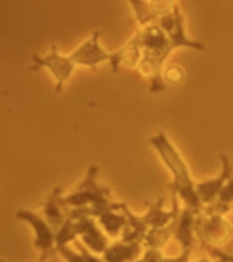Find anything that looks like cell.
<instances>
[{
  "label": "cell",
  "mask_w": 233,
  "mask_h": 262,
  "mask_svg": "<svg viewBox=\"0 0 233 262\" xmlns=\"http://www.w3.org/2000/svg\"><path fill=\"white\" fill-rule=\"evenodd\" d=\"M141 58H142V48H141L139 33H136L120 49L111 52L110 64L112 67L113 73H117L119 71L120 64L126 66L129 68H137L141 62Z\"/></svg>",
  "instance_id": "30bf717a"
},
{
  "label": "cell",
  "mask_w": 233,
  "mask_h": 262,
  "mask_svg": "<svg viewBox=\"0 0 233 262\" xmlns=\"http://www.w3.org/2000/svg\"><path fill=\"white\" fill-rule=\"evenodd\" d=\"M54 262H65L63 260H62V258L61 257H57V258H55V260H54Z\"/></svg>",
  "instance_id": "484cf974"
},
{
  "label": "cell",
  "mask_w": 233,
  "mask_h": 262,
  "mask_svg": "<svg viewBox=\"0 0 233 262\" xmlns=\"http://www.w3.org/2000/svg\"><path fill=\"white\" fill-rule=\"evenodd\" d=\"M191 262V261H189ZM192 262H224V261H221V260H218V258H216V260H210V258H208V257H201V258H198V260H196V261H192Z\"/></svg>",
  "instance_id": "d4e9b609"
},
{
  "label": "cell",
  "mask_w": 233,
  "mask_h": 262,
  "mask_svg": "<svg viewBox=\"0 0 233 262\" xmlns=\"http://www.w3.org/2000/svg\"><path fill=\"white\" fill-rule=\"evenodd\" d=\"M197 235L204 244L220 248L233 235V225L219 212L203 210L197 217Z\"/></svg>",
  "instance_id": "5b68a950"
},
{
  "label": "cell",
  "mask_w": 233,
  "mask_h": 262,
  "mask_svg": "<svg viewBox=\"0 0 233 262\" xmlns=\"http://www.w3.org/2000/svg\"><path fill=\"white\" fill-rule=\"evenodd\" d=\"M176 219L172 224L164 226V227L150 228L147 234L145 235V239H143V245H146L147 249H162L170 241L172 235H174Z\"/></svg>",
  "instance_id": "e0dca14e"
},
{
  "label": "cell",
  "mask_w": 233,
  "mask_h": 262,
  "mask_svg": "<svg viewBox=\"0 0 233 262\" xmlns=\"http://www.w3.org/2000/svg\"><path fill=\"white\" fill-rule=\"evenodd\" d=\"M135 262H145V261H143V260H142V258H139V260H137V261H135Z\"/></svg>",
  "instance_id": "4316f807"
},
{
  "label": "cell",
  "mask_w": 233,
  "mask_h": 262,
  "mask_svg": "<svg viewBox=\"0 0 233 262\" xmlns=\"http://www.w3.org/2000/svg\"><path fill=\"white\" fill-rule=\"evenodd\" d=\"M75 245H77L78 250L80 251L81 254L84 255L85 257V261L87 262H106L103 260V257H100L97 254L93 253V251H90L89 249L85 247L83 243H78V242H74Z\"/></svg>",
  "instance_id": "603a6c76"
},
{
  "label": "cell",
  "mask_w": 233,
  "mask_h": 262,
  "mask_svg": "<svg viewBox=\"0 0 233 262\" xmlns=\"http://www.w3.org/2000/svg\"><path fill=\"white\" fill-rule=\"evenodd\" d=\"M121 203H117L116 206L103 212L97 219L98 224L102 226L104 231L111 237H119L123 234L124 229L128 227V219L120 208Z\"/></svg>",
  "instance_id": "2e32d148"
},
{
  "label": "cell",
  "mask_w": 233,
  "mask_h": 262,
  "mask_svg": "<svg viewBox=\"0 0 233 262\" xmlns=\"http://www.w3.org/2000/svg\"><path fill=\"white\" fill-rule=\"evenodd\" d=\"M231 206H233V172L231 178L225 183L222 191L220 192L218 199L213 204L204 208V210L219 212V214L224 215L231 209Z\"/></svg>",
  "instance_id": "ac0fdd59"
},
{
  "label": "cell",
  "mask_w": 233,
  "mask_h": 262,
  "mask_svg": "<svg viewBox=\"0 0 233 262\" xmlns=\"http://www.w3.org/2000/svg\"><path fill=\"white\" fill-rule=\"evenodd\" d=\"M78 238L79 237H78L75 221L68 216V219L66 220L65 224L56 231L55 249L65 247V245H68V243H72V242H77Z\"/></svg>",
  "instance_id": "d6986e66"
},
{
  "label": "cell",
  "mask_w": 233,
  "mask_h": 262,
  "mask_svg": "<svg viewBox=\"0 0 233 262\" xmlns=\"http://www.w3.org/2000/svg\"><path fill=\"white\" fill-rule=\"evenodd\" d=\"M139 33L142 58L137 70L150 80V91L152 94L163 93L166 90L164 80V63L169 55L180 48L179 44L169 37L158 25L151 24L143 27Z\"/></svg>",
  "instance_id": "7a4b0ae2"
},
{
  "label": "cell",
  "mask_w": 233,
  "mask_h": 262,
  "mask_svg": "<svg viewBox=\"0 0 233 262\" xmlns=\"http://www.w3.org/2000/svg\"><path fill=\"white\" fill-rule=\"evenodd\" d=\"M191 250H182L177 256H164L160 249H147L142 260L145 262H189Z\"/></svg>",
  "instance_id": "ffe728a7"
},
{
  "label": "cell",
  "mask_w": 233,
  "mask_h": 262,
  "mask_svg": "<svg viewBox=\"0 0 233 262\" xmlns=\"http://www.w3.org/2000/svg\"><path fill=\"white\" fill-rule=\"evenodd\" d=\"M163 77L164 80L170 81V83H180L185 78V73L179 66H170L166 70H164Z\"/></svg>",
  "instance_id": "7402d4cb"
},
{
  "label": "cell",
  "mask_w": 233,
  "mask_h": 262,
  "mask_svg": "<svg viewBox=\"0 0 233 262\" xmlns=\"http://www.w3.org/2000/svg\"><path fill=\"white\" fill-rule=\"evenodd\" d=\"M52 253H40V256H39V260L37 262H47L49 258H50Z\"/></svg>",
  "instance_id": "cb8c5ba5"
},
{
  "label": "cell",
  "mask_w": 233,
  "mask_h": 262,
  "mask_svg": "<svg viewBox=\"0 0 233 262\" xmlns=\"http://www.w3.org/2000/svg\"><path fill=\"white\" fill-rule=\"evenodd\" d=\"M55 251H56L57 255H60V257L65 262H87L85 261L84 255L79 250L75 251L71 247H68V245L56 248Z\"/></svg>",
  "instance_id": "44dd1931"
},
{
  "label": "cell",
  "mask_w": 233,
  "mask_h": 262,
  "mask_svg": "<svg viewBox=\"0 0 233 262\" xmlns=\"http://www.w3.org/2000/svg\"><path fill=\"white\" fill-rule=\"evenodd\" d=\"M97 166L91 165L77 188L68 195H63V203L67 206L68 211L71 209L90 208L111 201L110 188L101 186L97 182Z\"/></svg>",
  "instance_id": "277c9868"
},
{
  "label": "cell",
  "mask_w": 233,
  "mask_h": 262,
  "mask_svg": "<svg viewBox=\"0 0 233 262\" xmlns=\"http://www.w3.org/2000/svg\"><path fill=\"white\" fill-rule=\"evenodd\" d=\"M101 32L95 31L90 38L81 42L70 55L58 52L56 45H52L50 51L45 55L35 54L32 56L31 71H38L39 68H47L54 75L56 80V93H61L66 81L71 78L75 66H87L95 68L96 66L110 62L111 52H107L100 42Z\"/></svg>",
  "instance_id": "6da1fadb"
},
{
  "label": "cell",
  "mask_w": 233,
  "mask_h": 262,
  "mask_svg": "<svg viewBox=\"0 0 233 262\" xmlns=\"http://www.w3.org/2000/svg\"><path fill=\"white\" fill-rule=\"evenodd\" d=\"M151 145L158 152L160 159L165 164L170 173L173 175L172 191L181 198L185 208L191 209L201 215L204 210V205L201 202L196 189V183L192 180L188 166L174 143L165 133L160 131L150 139Z\"/></svg>",
  "instance_id": "3957f363"
},
{
  "label": "cell",
  "mask_w": 233,
  "mask_h": 262,
  "mask_svg": "<svg viewBox=\"0 0 233 262\" xmlns=\"http://www.w3.org/2000/svg\"><path fill=\"white\" fill-rule=\"evenodd\" d=\"M156 25H158L170 38L174 39L179 44L180 48H189L198 51H204L206 49L204 42L187 37L185 32L183 15L181 9H180L179 3H175L172 11L157 19Z\"/></svg>",
  "instance_id": "8992f818"
},
{
  "label": "cell",
  "mask_w": 233,
  "mask_h": 262,
  "mask_svg": "<svg viewBox=\"0 0 233 262\" xmlns=\"http://www.w3.org/2000/svg\"><path fill=\"white\" fill-rule=\"evenodd\" d=\"M172 194H173V206L169 211L164 210V206H163L164 202L162 198L152 203V204H150L149 210H147L146 214L142 216L143 220H145V222L150 228L168 226L177 217V215H179L180 212L179 204H177V198H179V195H177L174 191H172Z\"/></svg>",
  "instance_id": "5bb4252c"
},
{
  "label": "cell",
  "mask_w": 233,
  "mask_h": 262,
  "mask_svg": "<svg viewBox=\"0 0 233 262\" xmlns=\"http://www.w3.org/2000/svg\"><path fill=\"white\" fill-rule=\"evenodd\" d=\"M71 219L75 221L78 237L81 239V243L95 254H103L110 243H108L107 235L98 228L96 219L85 215Z\"/></svg>",
  "instance_id": "ba28073f"
},
{
  "label": "cell",
  "mask_w": 233,
  "mask_h": 262,
  "mask_svg": "<svg viewBox=\"0 0 233 262\" xmlns=\"http://www.w3.org/2000/svg\"><path fill=\"white\" fill-rule=\"evenodd\" d=\"M176 2H129L136 19L143 27L156 24L159 17L170 12Z\"/></svg>",
  "instance_id": "7c38bea8"
},
{
  "label": "cell",
  "mask_w": 233,
  "mask_h": 262,
  "mask_svg": "<svg viewBox=\"0 0 233 262\" xmlns=\"http://www.w3.org/2000/svg\"><path fill=\"white\" fill-rule=\"evenodd\" d=\"M16 219L25 221L34 231V245L40 253H54L56 232L47 221V219L28 209H19L16 211Z\"/></svg>",
  "instance_id": "52a82bcc"
},
{
  "label": "cell",
  "mask_w": 233,
  "mask_h": 262,
  "mask_svg": "<svg viewBox=\"0 0 233 262\" xmlns=\"http://www.w3.org/2000/svg\"><path fill=\"white\" fill-rule=\"evenodd\" d=\"M143 243L119 241L110 244L102 254L106 262H135L142 254Z\"/></svg>",
  "instance_id": "9a60e30c"
},
{
  "label": "cell",
  "mask_w": 233,
  "mask_h": 262,
  "mask_svg": "<svg viewBox=\"0 0 233 262\" xmlns=\"http://www.w3.org/2000/svg\"><path fill=\"white\" fill-rule=\"evenodd\" d=\"M43 214L55 232L65 224L68 219V209L63 203L62 188L55 187L50 192L47 201L43 204Z\"/></svg>",
  "instance_id": "4fadbf2b"
},
{
  "label": "cell",
  "mask_w": 233,
  "mask_h": 262,
  "mask_svg": "<svg viewBox=\"0 0 233 262\" xmlns=\"http://www.w3.org/2000/svg\"><path fill=\"white\" fill-rule=\"evenodd\" d=\"M199 214L191 209L185 208L180 211L176 219L174 238L181 245L182 250H192L195 243V234H197V217Z\"/></svg>",
  "instance_id": "8fae6325"
},
{
  "label": "cell",
  "mask_w": 233,
  "mask_h": 262,
  "mask_svg": "<svg viewBox=\"0 0 233 262\" xmlns=\"http://www.w3.org/2000/svg\"><path fill=\"white\" fill-rule=\"evenodd\" d=\"M220 162H221V171L216 178L205 180L196 185L197 193H198L199 198L203 205H210L213 204L220 194V192L224 188L225 183L227 180L231 178L233 172V165L229 162L228 157L225 155H220Z\"/></svg>",
  "instance_id": "9c48e42d"
}]
</instances>
